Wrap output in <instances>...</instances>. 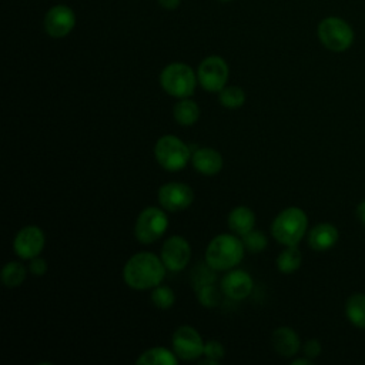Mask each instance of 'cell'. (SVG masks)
Listing matches in <instances>:
<instances>
[{
  "instance_id": "cell-1",
  "label": "cell",
  "mask_w": 365,
  "mask_h": 365,
  "mask_svg": "<svg viewBox=\"0 0 365 365\" xmlns=\"http://www.w3.org/2000/svg\"><path fill=\"white\" fill-rule=\"evenodd\" d=\"M165 275V265L153 252L133 255L123 268V278L133 289H148L160 285Z\"/></svg>"
},
{
  "instance_id": "cell-2",
  "label": "cell",
  "mask_w": 365,
  "mask_h": 365,
  "mask_svg": "<svg viewBox=\"0 0 365 365\" xmlns=\"http://www.w3.org/2000/svg\"><path fill=\"white\" fill-rule=\"evenodd\" d=\"M308 228V217L298 207L282 210L271 224L272 237L282 245H298Z\"/></svg>"
},
{
  "instance_id": "cell-3",
  "label": "cell",
  "mask_w": 365,
  "mask_h": 365,
  "mask_svg": "<svg viewBox=\"0 0 365 365\" xmlns=\"http://www.w3.org/2000/svg\"><path fill=\"white\" fill-rule=\"evenodd\" d=\"M244 244L235 235L220 234L211 240L205 251V262L215 271L235 267L244 257Z\"/></svg>"
},
{
  "instance_id": "cell-4",
  "label": "cell",
  "mask_w": 365,
  "mask_h": 365,
  "mask_svg": "<svg viewBox=\"0 0 365 365\" xmlns=\"http://www.w3.org/2000/svg\"><path fill=\"white\" fill-rule=\"evenodd\" d=\"M317 34L321 44L334 53H342L348 50L355 38L351 24L336 16H328L322 19L317 27Z\"/></svg>"
},
{
  "instance_id": "cell-5",
  "label": "cell",
  "mask_w": 365,
  "mask_h": 365,
  "mask_svg": "<svg viewBox=\"0 0 365 365\" xmlns=\"http://www.w3.org/2000/svg\"><path fill=\"white\" fill-rule=\"evenodd\" d=\"M197 80L194 70L185 63H171L160 74V84L164 91L177 98L190 97L195 90Z\"/></svg>"
},
{
  "instance_id": "cell-6",
  "label": "cell",
  "mask_w": 365,
  "mask_h": 365,
  "mask_svg": "<svg viewBox=\"0 0 365 365\" xmlns=\"http://www.w3.org/2000/svg\"><path fill=\"white\" fill-rule=\"evenodd\" d=\"M154 155L157 163L167 171H178L184 168L191 160L190 148L175 135H163L154 145Z\"/></svg>"
},
{
  "instance_id": "cell-7",
  "label": "cell",
  "mask_w": 365,
  "mask_h": 365,
  "mask_svg": "<svg viewBox=\"0 0 365 365\" xmlns=\"http://www.w3.org/2000/svg\"><path fill=\"white\" fill-rule=\"evenodd\" d=\"M168 227L165 212L157 207L144 208L137 217L134 235L141 244H153L164 235Z\"/></svg>"
},
{
  "instance_id": "cell-8",
  "label": "cell",
  "mask_w": 365,
  "mask_h": 365,
  "mask_svg": "<svg viewBox=\"0 0 365 365\" xmlns=\"http://www.w3.org/2000/svg\"><path fill=\"white\" fill-rule=\"evenodd\" d=\"M228 64L220 56L205 57L197 70V78L201 87L210 93H220L228 80Z\"/></svg>"
},
{
  "instance_id": "cell-9",
  "label": "cell",
  "mask_w": 365,
  "mask_h": 365,
  "mask_svg": "<svg viewBox=\"0 0 365 365\" xmlns=\"http://www.w3.org/2000/svg\"><path fill=\"white\" fill-rule=\"evenodd\" d=\"M173 349L180 359L192 361L204 354V342L195 328L181 325L173 334Z\"/></svg>"
},
{
  "instance_id": "cell-10",
  "label": "cell",
  "mask_w": 365,
  "mask_h": 365,
  "mask_svg": "<svg viewBox=\"0 0 365 365\" xmlns=\"http://www.w3.org/2000/svg\"><path fill=\"white\" fill-rule=\"evenodd\" d=\"M157 198L163 208L175 212L191 205L194 200V191L184 182L171 181L160 187Z\"/></svg>"
},
{
  "instance_id": "cell-11",
  "label": "cell",
  "mask_w": 365,
  "mask_h": 365,
  "mask_svg": "<svg viewBox=\"0 0 365 365\" xmlns=\"http://www.w3.org/2000/svg\"><path fill=\"white\" fill-rule=\"evenodd\" d=\"M44 31L54 38L66 37L76 26V14L66 4L53 6L44 16Z\"/></svg>"
},
{
  "instance_id": "cell-12",
  "label": "cell",
  "mask_w": 365,
  "mask_h": 365,
  "mask_svg": "<svg viewBox=\"0 0 365 365\" xmlns=\"http://www.w3.org/2000/svg\"><path fill=\"white\" fill-rule=\"evenodd\" d=\"M191 258V248L185 238L180 235H173L163 244L161 259L167 269L181 271L185 268Z\"/></svg>"
},
{
  "instance_id": "cell-13",
  "label": "cell",
  "mask_w": 365,
  "mask_h": 365,
  "mask_svg": "<svg viewBox=\"0 0 365 365\" xmlns=\"http://www.w3.org/2000/svg\"><path fill=\"white\" fill-rule=\"evenodd\" d=\"M44 247V234L37 225L23 227L13 241L14 252L24 259L38 257Z\"/></svg>"
},
{
  "instance_id": "cell-14",
  "label": "cell",
  "mask_w": 365,
  "mask_h": 365,
  "mask_svg": "<svg viewBox=\"0 0 365 365\" xmlns=\"http://www.w3.org/2000/svg\"><path fill=\"white\" fill-rule=\"evenodd\" d=\"M222 292L231 299H244L251 294L252 278L242 269H234L221 279Z\"/></svg>"
},
{
  "instance_id": "cell-15",
  "label": "cell",
  "mask_w": 365,
  "mask_h": 365,
  "mask_svg": "<svg viewBox=\"0 0 365 365\" xmlns=\"http://www.w3.org/2000/svg\"><path fill=\"white\" fill-rule=\"evenodd\" d=\"M192 167L204 175H215L222 168L221 154L210 147H202L191 154Z\"/></svg>"
},
{
  "instance_id": "cell-16",
  "label": "cell",
  "mask_w": 365,
  "mask_h": 365,
  "mask_svg": "<svg viewBox=\"0 0 365 365\" xmlns=\"http://www.w3.org/2000/svg\"><path fill=\"white\" fill-rule=\"evenodd\" d=\"M339 232L335 225L329 222H321L312 227L308 232V245L318 252L332 248L338 241Z\"/></svg>"
},
{
  "instance_id": "cell-17",
  "label": "cell",
  "mask_w": 365,
  "mask_h": 365,
  "mask_svg": "<svg viewBox=\"0 0 365 365\" xmlns=\"http://www.w3.org/2000/svg\"><path fill=\"white\" fill-rule=\"evenodd\" d=\"M274 349L281 356H294L299 349V336L289 327H279L272 332L271 336Z\"/></svg>"
},
{
  "instance_id": "cell-18",
  "label": "cell",
  "mask_w": 365,
  "mask_h": 365,
  "mask_svg": "<svg viewBox=\"0 0 365 365\" xmlns=\"http://www.w3.org/2000/svg\"><path fill=\"white\" fill-rule=\"evenodd\" d=\"M255 225V214L251 208L245 205L235 207L228 215V227L237 235H244L250 232Z\"/></svg>"
},
{
  "instance_id": "cell-19",
  "label": "cell",
  "mask_w": 365,
  "mask_h": 365,
  "mask_svg": "<svg viewBox=\"0 0 365 365\" xmlns=\"http://www.w3.org/2000/svg\"><path fill=\"white\" fill-rule=\"evenodd\" d=\"M345 317L356 328L365 329V294L355 292L345 302Z\"/></svg>"
},
{
  "instance_id": "cell-20",
  "label": "cell",
  "mask_w": 365,
  "mask_h": 365,
  "mask_svg": "<svg viewBox=\"0 0 365 365\" xmlns=\"http://www.w3.org/2000/svg\"><path fill=\"white\" fill-rule=\"evenodd\" d=\"M177 362L178 359L175 356V352L173 354L170 349L163 346L150 348L144 351L137 359V364L143 365H177Z\"/></svg>"
},
{
  "instance_id": "cell-21",
  "label": "cell",
  "mask_w": 365,
  "mask_h": 365,
  "mask_svg": "<svg viewBox=\"0 0 365 365\" xmlns=\"http://www.w3.org/2000/svg\"><path fill=\"white\" fill-rule=\"evenodd\" d=\"M174 118L181 125H191L194 124L200 117V107L195 101L188 98H181L173 110Z\"/></svg>"
},
{
  "instance_id": "cell-22",
  "label": "cell",
  "mask_w": 365,
  "mask_h": 365,
  "mask_svg": "<svg viewBox=\"0 0 365 365\" xmlns=\"http://www.w3.org/2000/svg\"><path fill=\"white\" fill-rule=\"evenodd\" d=\"M302 262V255L297 245L287 247L277 258V267L284 274H291L299 268Z\"/></svg>"
},
{
  "instance_id": "cell-23",
  "label": "cell",
  "mask_w": 365,
  "mask_h": 365,
  "mask_svg": "<svg viewBox=\"0 0 365 365\" xmlns=\"http://www.w3.org/2000/svg\"><path fill=\"white\" fill-rule=\"evenodd\" d=\"M26 279V268L19 261L7 262L1 269V281L7 288H16Z\"/></svg>"
},
{
  "instance_id": "cell-24",
  "label": "cell",
  "mask_w": 365,
  "mask_h": 365,
  "mask_svg": "<svg viewBox=\"0 0 365 365\" xmlns=\"http://www.w3.org/2000/svg\"><path fill=\"white\" fill-rule=\"evenodd\" d=\"M218 100L221 106L225 108H238L245 103V93L241 87L237 86H225L218 93Z\"/></svg>"
},
{
  "instance_id": "cell-25",
  "label": "cell",
  "mask_w": 365,
  "mask_h": 365,
  "mask_svg": "<svg viewBox=\"0 0 365 365\" xmlns=\"http://www.w3.org/2000/svg\"><path fill=\"white\" fill-rule=\"evenodd\" d=\"M215 281V269L207 262V264H198L191 271V284L195 291L202 288L204 285L214 284Z\"/></svg>"
},
{
  "instance_id": "cell-26",
  "label": "cell",
  "mask_w": 365,
  "mask_h": 365,
  "mask_svg": "<svg viewBox=\"0 0 365 365\" xmlns=\"http://www.w3.org/2000/svg\"><path fill=\"white\" fill-rule=\"evenodd\" d=\"M151 301L157 308L168 309L170 307H173V304L175 301V295L171 288H168L165 285H157V287H154V289L151 292Z\"/></svg>"
},
{
  "instance_id": "cell-27",
  "label": "cell",
  "mask_w": 365,
  "mask_h": 365,
  "mask_svg": "<svg viewBox=\"0 0 365 365\" xmlns=\"http://www.w3.org/2000/svg\"><path fill=\"white\" fill-rule=\"evenodd\" d=\"M242 244H244V248L252 254H257V252H261L265 250V247L268 245V240L267 237L261 232V231H255V230H251L250 232L244 234L242 235Z\"/></svg>"
},
{
  "instance_id": "cell-28",
  "label": "cell",
  "mask_w": 365,
  "mask_h": 365,
  "mask_svg": "<svg viewBox=\"0 0 365 365\" xmlns=\"http://www.w3.org/2000/svg\"><path fill=\"white\" fill-rule=\"evenodd\" d=\"M198 295V301L202 307L205 308H214L220 304V291L217 289V287H214V284H208L204 285L202 288H200L197 291Z\"/></svg>"
},
{
  "instance_id": "cell-29",
  "label": "cell",
  "mask_w": 365,
  "mask_h": 365,
  "mask_svg": "<svg viewBox=\"0 0 365 365\" xmlns=\"http://www.w3.org/2000/svg\"><path fill=\"white\" fill-rule=\"evenodd\" d=\"M202 355H205V358H210V359H214V361L220 362L224 358L225 351H224V346L218 341L211 339V341L204 344V354Z\"/></svg>"
},
{
  "instance_id": "cell-30",
  "label": "cell",
  "mask_w": 365,
  "mask_h": 365,
  "mask_svg": "<svg viewBox=\"0 0 365 365\" xmlns=\"http://www.w3.org/2000/svg\"><path fill=\"white\" fill-rule=\"evenodd\" d=\"M302 351H304V355L309 359H315L317 356H319L321 351H322V346H321V342L315 338L312 339H308L305 341L304 346H302Z\"/></svg>"
},
{
  "instance_id": "cell-31",
  "label": "cell",
  "mask_w": 365,
  "mask_h": 365,
  "mask_svg": "<svg viewBox=\"0 0 365 365\" xmlns=\"http://www.w3.org/2000/svg\"><path fill=\"white\" fill-rule=\"evenodd\" d=\"M46 271H47V264H46V261L43 258H38V257L31 258V261H30V272L33 275L41 277Z\"/></svg>"
},
{
  "instance_id": "cell-32",
  "label": "cell",
  "mask_w": 365,
  "mask_h": 365,
  "mask_svg": "<svg viewBox=\"0 0 365 365\" xmlns=\"http://www.w3.org/2000/svg\"><path fill=\"white\" fill-rule=\"evenodd\" d=\"M181 0H158V4L165 10H175L180 6Z\"/></svg>"
},
{
  "instance_id": "cell-33",
  "label": "cell",
  "mask_w": 365,
  "mask_h": 365,
  "mask_svg": "<svg viewBox=\"0 0 365 365\" xmlns=\"http://www.w3.org/2000/svg\"><path fill=\"white\" fill-rule=\"evenodd\" d=\"M355 214H356V218L361 221V224L365 225V200L361 201V202L356 205Z\"/></svg>"
},
{
  "instance_id": "cell-34",
  "label": "cell",
  "mask_w": 365,
  "mask_h": 365,
  "mask_svg": "<svg viewBox=\"0 0 365 365\" xmlns=\"http://www.w3.org/2000/svg\"><path fill=\"white\" fill-rule=\"evenodd\" d=\"M311 364H312V359H309V358H307V356L292 361V365H311Z\"/></svg>"
},
{
  "instance_id": "cell-35",
  "label": "cell",
  "mask_w": 365,
  "mask_h": 365,
  "mask_svg": "<svg viewBox=\"0 0 365 365\" xmlns=\"http://www.w3.org/2000/svg\"><path fill=\"white\" fill-rule=\"evenodd\" d=\"M221 1H231V0H221Z\"/></svg>"
}]
</instances>
